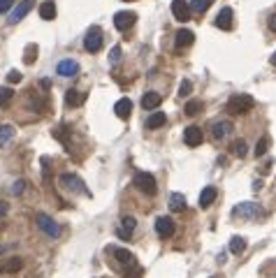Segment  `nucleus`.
I'll list each match as a JSON object with an SVG mask.
<instances>
[{"label":"nucleus","instance_id":"8","mask_svg":"<svg viewBox=\"0 0 276 278\" xmlns=\"http://www.w3.org/2000/svg\"><path fill=\"white\" fill-rule=\"evenodd\" d=\"M174 220L167 218V216H161V218L155 220V232H158V236L161 239H170V236H174Z\"/></svg>","mask_w":276,"mask_h":278},{"label":"nucleus","instance_id":"9","mask_svg":"<svg viewBox=\"0 0 276 278\" xmlns=\"http://www.w3.org/2000/svg\"><path fill=\"white\" fill-rule=\"evenodd\" d=\"M30 10H33V0H21V3H19V5L14 7V12H12V14H10L7 23H10V26L19 23V21H21V19L28 14V12H30Z\"/></svg>","mask_w":276,"mask_h":278},{"label":"nucleus","instance_id":"1","mask_svg":"<svg viewBox=\"0 0 276 278\" xmlns=\"http://www.w3.org/2000/svg\"><path fill=\"white\" fill-rule=\"evenodd\" d=\"M255 107V100L251 98V95H246V93H237V95H232L230 100H227V114L232 116H242V114H249L251 109Z\"/></svg>","mask_w":276,"mask_h":278},{"label":"nucleus","instance_id":"35","mask_svg":"<svg viewBox=\"0 0 276 278\" xmlns=\"http://www.w3.org/2000/svg\"><path fill=\"white\" fill-rule=\"evenodd\" d=\"M26 190V181H17V183H12V195H21V192Z\"/></svg>","mask_w":276,"mask_h":278},{"label":"nucleus","instance_id":"29","mask_svg":"<svg viewBox=\"0 0 276 278\" xmlns=\"http://www.w3.org/2000/svg\"><path fill=\"white\" fill-rule=\"evenodd\" d=\"M267 148H269V137H260V142L255 144L253 153H255V158H262L267 153Z\"/></svg>","mask_w":276,"mask_h":278},{"label":"nucleus","instance_id":"26","mask_svg":"<svg viewBox=\"0 0 276 278\" xmlns=\"http://www.w3.org/2000/svg\"><path fill=\"white\" fill-rule=\"evenodd\" d=\"M246 251V239L244 236H232L230 239V253L232 255H242Z\"/></svg>","mask_w":276,"mask_h":278},{"label":"nucleus","instance_id":"3","mask_svg":"<svg viewBox=\"0 0 276 278\" xmlns=\"http://www.w3.org/2000/svg\"><path fill=\"white\" fill-rule=\"evenodd\" d=\"M135 185H137V190L144 192V195H155L158 192V183H155L153 174H149V172H137L135 174Z\"/></svg>","mask_w":276,"mask_h":278},{"label":"nucleus","instance_id":"5","mask_svg":"<svg viewBox=\"0 0 276 278\" xmlns=\"http://www.w3.org/2000/svg\"><path fill=\"white\" fill-rule=\"evenodd\" d=\"M234 216H239L244 220H258L260 216H265V211H262V207H258L253 202H244L239 207H234Z\"/></svg>","mask_w":276,"mask_h":278},{"label":"nucleus","instance_id":"7","mask_svg":"<svg viewBox=\"0 0 276 278\" xmlns=\"http://www.w3.org/2000/svg\"><path fill=\"white\" fill-rule=\"evenodd\" d=\"M135 21H137V14H135V12H119L114 17V26H116V30H121V33L130 30V28L135 26Z\"/></svg>","mask_w":276,"mask_h":278},{"label":"nucleus","instance_id":"37","mask_svg":"<svg viewBox=\"0 0 276 278\" xmlns=\"http://www.w3.org/2000/svg\"><path fill=\"white\" fill-rule=\"evenodd\" d=\"M21 79H23V76H21V72H17V70H12L10 74H7V82H10V84H19V82H21Z\"/></svg>","mask_w":276,"mask_h":278},{"label":"nucleus","instance_id":"6","mask_svg":"<svg viewBox=\"0 0 276 278\" xmlns=\"http://www.w3.org/2000/svg\"><path fill=\"white\" fill-rule=\"evenodd\" d=\"M84 47H86V51H91V54H98V51L102 49V30H100L98 26H93L89 33H86Z\"/></svg>","mask_w":276,"mask_h":278},{"label":"nucleus","instance_id":"28","mask_svg":"<svg viewBox=\"0 0 276 278\" xmlns=\"http://www.w3.org/2000/svg\"><path fill=\"white\" fill-rule=\"evenodd\" d=\"M12 137H14V128L12 126H0V146H7Z\"/></svg>","mask_w":276,"mask_h":278},{"label":"nucleus","instance_id":"38","mask_svg":"<svg viewBox=\"0 0 276 278\" xmlns=\"http://www.w3.org/2000/svg\"><path fill=\"white\" fill-rule=\"evenodd\" d=\"M12 3H14V0H0V14H5V12L12 7Z\"/></svg>","mask_w":276,"mask_h":278},{"label":"nucleus","instance_id":"20","mask_svg":"<svg viewBox=\"0 0 276 278\" xmlns=\"http://www.w3.org/2000/svg\"><path fill=\"white\" fill-rule=\"evenodd\" d=\"M114 111H116V116H119V118L128 121V118H130V111H133V102H130L128 98H121L119 102L114 104Z\"/></svg>","mask_w":276,"mask_h":278},{"label":"nucleus","instance_id":"13","mask_svg":"<svg viewBox=\"0 0 276 278\" xmlns=\"http://www.w3.org/2000/svg\"><path fill=\"white\" fill-rule=\"evenodd\" d=\"M202 139H205V135H202V128L188 126L186 130H183V142H186L188 146H200V144H202Z\"/></svg>","mask_w":276,"mask_h":278},{"label":"nucleus","instance_id":"40","mask_svg":"<svg viewBox=\"0 0 276 278\" xmlns=\"http://www.w3.org/2000/svg\"><path fill=\"white\" fill-rule=\"evenodd\" d=\"M5 213H7V204L0 202V216H5Z\"/></svg>","mask_w":276,"mask_h":278},{"label":"nucleus","instance_id":"25","mask_svg":"<svg viewBox=\"0 0 276 278\" xmlns=\"http://www.w3.org/2000/svg\"><path fill=\"white\" fill-rule=\"evenodd\" d=\"M170 209L174 213L183 211V209H186V197H183L181 192H172V195H170Z\"/></svg>","mask_w":276,"mask_h":278},{"label":"nucleus","instance_id":"42","mask_svg":"<svg viewBox=\"0 0 276 278\" xmlns=\"http://www.w3.org/2000/svg\"><path fill=\"white\" fill-rule=\"evenodd\" d=\"M211 278H216V276H211Z\"/></svg>","mask_w":276,"mask_h":278},{"label":"nucleus","instance_id":"30","mask_svg":"<svg viewBox=\"0 0 276 278\" xmlns=\"http://www.w3.org/2000/svg\"><path fill=\"white\" fill-rule=\"evenodd\" d=\"M14 100V91L7 86L0 88V107H10V102Z\"/></svg>","mask_w":276,"mask_h":278},{"label":"nucleus","instance_id":"33","mask_svg":"<svg viewBox=\"0 0 276 278\" xmlns=\"http://www.w3.org/2000/svg\"><path fill=\"white\" fill-rule=\"evenodd\" d=\"M232 153L239 155V158H244V155H246V142H244V139H237V142L232 144Z\"/></svg>","mask_w":276,"mask_h":278},{"label":"nucleus","instance_id":"10","mask_svg":"<svg viewBox=\"0 0 276 278\" xmlns=\"http://www.w3.org/2000/svg\"><path fill=\"white\" fill-rule=\"evenodd\" d=\"M172 14H174L177 21L186 23L190 19V5H188L186 0H172Z\"/></svg>","mask_w":276,"mask_h":278},{"label":"nucleus","instance_id":"16","mask_svg":"<svg viewBox=\"0 0 276 278\" xmlns=\"http://www.w3.org/2000/svg\"><path fill=\"white\" fill-rule=\"evenodd\" d=\"M56 72H58L61 76H74L79 72V63H77V60H72V58L61 60L58 67H56Z\"/></svg>","mask_w":276,"mask_h":278},{"label":"nucleus","instance_id":"4","mask_svg":"<svg viewBox=\"0 0 276 278\" xmlns=\"http://www.w3.org/2000/svg\"><path fill=\"white\" fill-rule=\"evenodd\" d=\"M61 185L65 188V190H70V192H82V195H86V197H91V190L84 185V181L79 179V176H74V174H61Z\"/></svg>","mask_w":276,"mask_h":278},{"label":"nucleus","instance_id":"18","mask_svg":"<svg viewBox=\"0 0 276 278\" xmlns=\"http://www.w3.org/2000/svg\"><path fill=\"white\" fill-rule=\"evenodd\" d=\"M193 42H195V35H193V30H188V28H181L177 33V39H174L177 49H186V47H190Z\"/></svg>","mask_w":276,"mask_h":278},{"label":"nucleus","instance_id":"22","mask_svg":"<svg viewBox=\"0 0 276 278\" xmlns=\"http://www.w3.org/2000/svg\"><path fill=\"white\" fill-rule=\"evenodd\" d=\"M40 17L45 19V21H54V19H56V5H54V0H45V3L40 5Z\"/></svg>","mask_w":276,"mask_h":278},{"label":"nucleus","instance_id":"23","mask_svg":"<svg viewBox=\"0 0 276 278\" xmlns=\"http://www.w3.org/2000/svg\"><path fill=\"white\" fill-rule=\"evenodd\" d=\"M165 121H167L165 111H153V114L146 118V128H149V130H155V128L165 126Z\"/></svg>","mask_w":276,"mask_h":278},{"label":"nucleus","instance_id":"2","mask_svg":"<svg viewBox=\"0 0 276 278\" xmlns=\"http://www.w3.org/2000/svg\"><path fill=\"white\" fill-rule=\"evenodd\" d=\"M35 223H37V227L42 229L47 236H51V239H58V236H61V225L56 223L51 216H47V213H35Z\"/></svg>","mask_w":276,"mask_h":278},{"label":"nucleus","instance_id":"24","mask_svg":"<svg viewBox=\"0 0 276 278\" xmlns=\"http://www.w3.org/2000/svg\"><path fill=\"white\" fill-rule=\"evenodd\" d=\"M121 225H123V227L119 229V236H121V239H128V236L133 234V229H135V225H137V220H135L133 216H126V218L121 220Z\"/></svg>","mask_w":276,"mask_h":278},{"label":"nucleus","instance_id":"34","mask_svg":"<svg viewBox=\"0 0 276 278\" xmlns=\"http://www.w3.org/2000/svg\"><path fill=\"white\" fill-rule=\"evenodd\" d=\"M190 91H193V84L188 82V79H183V82L179 84V95H181V98L183 95H190Z\"/></svg>","mask_w":276,"mask_h":278},{"label":"nucleus","instance_id":"36","mask_svg":"<svg viewBox=\"0 0 276 278\" xmlns=\"http://www.w3.org/2000/svg\"><path fill=\"white\" fill-rule=\"evenodd\" d=\"M119 60H121V47H114L111 54H109V63H111V65H116Z\"/></svg>","mask_w":276,"mask_h":278},{"label":"nucleus","instance_id":"31","mask_svg":"<svg viewBox=\"0 0 276 278\" xmlns=\"http://www.w3.org/2000/svg\"><path fill=\"white\" fill-rule=\"evenodd\" d=\"M35 58H37V44H28L26 54H23V63H26V65H33Z\"/></svg>","mask_w":276,"mask_h":278},{"label":"nucleus","instance_id":"12","mask_svg":"<svg viewBox=\"0 0 276 278\" xmlns=\"http://www.w3.org/2000/svg\"><path fill=\"white\" fill-rule=\"evenodd\" d=\"M232 130H234V126H232V121H216L214 126H211V135H214V139H225V137L232 135Z\"/></svg>","mask_w":276,"mask_h":278},{"label":"nucleus","instance_id":"27","mask_svg":"<svg viewBox=\"0 0 276 278\" xmlns=\"http://www.w3.org/2000/svg\"><path fill=\"white\" fill-rule=\"evenodd\" d=\"M211 3H214V0H190V10H193L195 14H202V12H207L211 7Z\"/></svg>","mask_w":276,"mask_h":278},{"label":"nucleus","instance_id":"41","mask_svg":"<svg viewBox=\"0 0 276 278\" xmlns=\"http://www.w3.org/2000/svg\"><path fill=\"white\" fill-rule=\"evenodd\" d=\"M271 65L276 67V51H274V56H271Z\"/></svg>","mask_w":276,"mask_h":278},{"label":"nucleus","instance_id":"32","mask_svg":"<svg viewBox=\"0 0 276 278\" xmlns=\"http://www.w3.org/2000/svg\"><path fill=\"white\" fill-rule=\"evenodd\" d=\"M183 111H186V116H198L202 111V100H190Z\"/></svg>","mask_w":276,"mask_h":278},{"label":"nucleus","instance_id":"15","mask_svg":"<svg viewBox=\"0 0 276 278\" xmlns=\"http://www.w3.org/2000/svg\"><path fill=\"white\" fill-rule=\"evenodd\" d=\"M161 102H163V95H161V93H155V91L144 93V98H142V107H144V109H146V111L158 109V107H161Z\"/></svg>","mask_w":276,"mask_h":278},{"label":"nucleus","instance_id":"21","mask_svg":"<svg viewBox=\"0 0 276 278\" xmlns=\"http://www.w3.org/2000/svg\"><path fill=\"white\" fill-rule=\"evenodd\" d=\"M21 267H23V260H21V257H17V255H14V257H7V260L3 262V267H0V271H3V273H17Z\"/></svg>","mask_w":276,"mask_h":278},{"label":"nucleus","instance_id":"14","mask_svg":"<svg viewBox=\"0 0 276 278\" xmlns=\"http://www.w3.org/2000/svg\"><path fill=\"white\" fill-rule=\"evenodd\" d=\"M232 17H234V12L230 7H223L218 12V17H216V28H221V30H232Z\"/></svg>","mask_w":276,"mask_h":278},{"label":"nucleus","instance_id":"11","mask_svg":"<svg viewBox=\"0 0 276 278\" xmlns=\"http://www.w3.org/2000/svg\"><path fill=\"white\" fill-rule=\"evenodd\" d=\"M111 255H114L116 262H119V264H123V267H128V269H135V267H137L135 255L128 251V248H111Z\"/></svg>","mask_w":276,"mask_h":278},{"label":"nucleus","instance_id":"39","mask_svg":"<svg viewBox=\"0 0 276 278\" xmlns=\"http://www.w3.org/2000/svg\"><path fill=\"white\" fill-rule=\"evenodd\" d=\"M267 23H269V30H271V33H276V14H271Z\"/></svg>","mask_w":276,"mask_h":278},{"label":"nucleus","instance_id":"19","mask_svg":"<svg viewBox=\"0 0 276 278\" xmlns=\"http://www.w3.org/2000/svg\"><path fill=\"white\" fill-rule=\"evenodd\" d=\"M216 197H218V190H216L214 185H207L205 190L200 192V207H202V209H209L211 204H214Z\"/></svg>","mask_w":276,"mask_h":278},{"label":"nucleus","instance_id":"17","mask_svg":"<svg viewBox=\"0 0 276 278\" xmlns=\"http://www.w3.org/2000/svg\"><path fill=\"white\" fill-rule=\"evenodd\" d=\"M84 102H86V93L77 91V88H70V91L65 93V104L67 107H82Z\"/></svg>","mask_w":276,"mask_h":278}]
</instances>
